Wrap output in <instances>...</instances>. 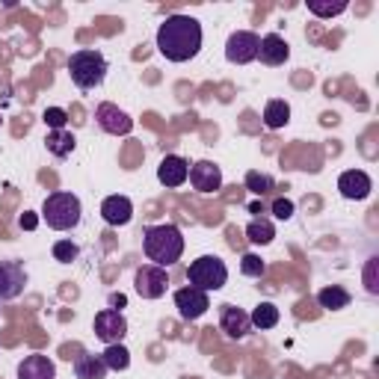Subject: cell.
Masks as SVG:
<instances>
[{
    "mask_svg": "<svg viewBox=\"0 0 379 379\" xmlns=\"http://www.w3.org/2000/svg\"><path fill=\"white\" fill-rule=\"evenodd\" d=\"M69 74L80 89H95L107 74V60L101 51H92V47H84L69 57Z\"/></svg>",
    "mask_w": 379,
    "mask_h": 379,
    "instance_id": "3",
    "label": "cell"
},
{
    "mask_svg": "<svg viewBox=\"0 0 379 379\" xmlns=\"http://www.w3.org/2000/svg\"><path fill=\"white\" fill-rule=\"evenodd\" d=\"M320 122H323V125H338V116H335V113H323Z\"/></svg>",
    "mask_w": 379,
    "mask_h": 379,
    "instance_id": "40",
    "label": "cell"
},
{
    "mask_svg": "<svg viewBox=\"0 0 379 379\" xmlns=\"http://www.w3.org/2000/svg\"><path fill=\"white\" fill-rule=\"evenodd\" d=\"M243 190H252L258 196H267V193H273V178L264 175V172H249V175H246V187Z\"/></svg>",
    "mask_w": 379,
    "mask_h": 379,
    "instance_id": "26",
    "label": "cell"
},
{
    "mask_svg": "<svg viewBox=\"0 0 379 379\" xmlns=\"http://www.w3.org/2000/svg\"><path fill=\"white\" fill-rule=\"evenodd\" d=\"M273 237H276V228L267 220H255V222H249V228H246V240H249V243L267 246Z\"/></svg>",
    "mask_w": 379,
    "mask_h": 379,
    "instance_id": "23",
    "label": "cell"
},
{
    "mask_svg": "<svg viewBox=\"0 0 379 379\" xmlns=\"http://www.w3.org/2000/svg\"><path fill=\"white\" fill-rule=\"evenodd\" d=\"M273 217L276 220H290L293 217V202L290 199H276L273 202Z\"/></svg>",
    "mask_w": 379,
    "mask_h": 379,
    "instance_id": "32",
    "label": "cell"
},
{
    "mask_svg": "<svg viewBox=\"0 0 379 379\" xmlns=\"http://www.w3.org/2000/svg\"><path fill=\"white\" fill-rule=\"evenodd\" d=\"M95 119H98V125H101L107 134H130V128H134V122H130L125 113L119 110V107H113V104H101L95 110Z\"/></svg>",
    "mask_w": 379,
    "mask_h": 379,
    "instance_id": "14",
    "label": "cell"
},
{
    "mask_svg": "<svg viewBox=\"0 0 379 379\" xmlns=\"http://www.w3.org/2000/svg\"><path fill=\"white\" fill-rule=\"evenodd\" d=\"M293 84H296V86H311V74H296Z\"/></svg>",
    "mask_w": 379,
    "mask_h": 379,
    "instance_id": "38",
    "label": "cell"
},
{
    "mask_svg": "<svg viewBox=\"0 0 379 379\" xmlns=\"http://www.w3.org/2000/svg\"><path fill=\"white\" fill-rule=\"evenodd\" d=\"M42 217L47 228H54V232H69V228L80 222V199L72 193H51L45 199Z\"/></svg>",
    "mask_w": 379,
    "mask_h": 379,
    "instance_id": "4",
    "label": "cell"
},
{
    "mask_svg": "<svg viewBox=\"0 0 379 379\" xmlns=\"http://www.w3.org/2000/svg\"><path fill=\"white\" fill-rule=\"evenodd\" d=\"M249 320H252V326H258V329H273L276 323H278V308L273 305V302H261L252 315H249Z\"/></svg>",
    "mask_w": 379,
    "mask_h": 379,
    "instance_id": "25",
    "label": "cell"
},
{
    "mask_svg": "<svg viewBox=\"0 0 379 379\" xmlns=\"http://www.w3.org/2000/svg\"><path fill=\"white\" fill-rule=\"evenodd\" d=\"M202 47V24L190 15H172L157 30V51L169 62H187Z\"/></svg>",
    "mask_w": 379,
    "mask_h": 379,
    "instance_id": "1",
    "label": "cell"
},
{
    "mask_svg": "<svg viewBox=\"0 0 379 379\" xmlns=\"http://www.w3.org/2000/svg\"><path fill=\"white\" fill-rule=\"evenodd\" d=\"M42 181H45V184H51V187H57V178L47 175V172H42Z\"/></svg>",
    "mask_w": 379,
    "mask_h": 379,
    "instance_id": "42",
    "label": "cell"
},
{
    "mask_svg": "<svg viewBox=\"0 0 379 379\" xmlns=\"http://www.w3.org/2000/svg\"><path fill=\"white\" fill-rule=\"evenodd\" d=\"M220 326H222V332H225L228 338H246V335H249V329H252V320H249V315H243L240 308L222 305Z\"/></svg>",
    "mask_w": 379,
    "mask_h": 379,
    "instance_id": "15",
    "label": "cell"
},
{
    "mask_svg": "<svg viewBox=\"0 0 379 379\" xmlns=\"http://www.w3.org/2000/svg\"><path fill=\"white\" fill-rule=\"evenodd\" d=\"M290 122V107L285 101H270L267 107H264V125L278 130V128H285Z\"/></svg>",
    "mask_w": 379,
    "mask_h": 379,
    "instance_id": "22",
    "label": "cell"
},
{
    "mask_svg": "<svg viewBox=\"0 0 379 379\" xmlns=\"http://www.w3.org/2000/svg\"><path fill=\"white\" fill-rule=\"evenodd\" d=\"M249 210H252V213H264V205H261V202H252V208H249Z\"/></svg>",
    "mask_w": 379,
    "mask_h": 379,
    "instance_id": "44",
    "label": "cell"
},
{
    "mask_svg": "<svg viewBox=\"0 0 379 379\" xmlns=\"http://www.w3.org/2000/svg\"><path fill=\"white\" fill-rule=\"evenodd\" d=\"M142 160V145L140 142H128V148L122 152V163L125 169H137V163Z\"/></svg>",
    "mask_w": 379,
    "mask_h": 379,
    "instance_id": "31",
    "label": "cell"
},
{
    "mask_svg": "<svg viewBox=\"0 0 379 379\" xmlns=\"http://www.w3.org/2000/svg\"><path fill=\"white\" fill-rule=\"evenodd\" d=\"M101 217L107 220V225H128L134 217V205H130L128 196H110L101 205Z\"/></svg>",
    "mask_w": 379,
    "mask_h": 379,
    "instance_id": "16",
    "label": "cell"
},
{
    "mask_svg": "<svg viewBox=\"0 0 379 379\" xmlns=\"http://www.w3.org/2000/svg\"><path fill=\"white\" fill-rule=\"evenodd\" d=\"M240 270H243V276H252V278H261L264 273H267V267H264V261L258 255H243Z\"/></svg>",
    "mask_w": 379,
    "mask_h": 379,
    "instance_id": "29",
    "label": "cell"
},
{
    "mask_svg": "<svg viewBox=\"0 0 379 379\" xmlns=\"http://www.w3.org/2000/svg\"><path fill=\"white\" fill-rule=\"evenodd\" d=\"M77 255H80V249H77L72 240H57V243H54V258H57V261L72 264Z\"/></svg>",
    "mask_w": 379,
    "mask_h": 379,
    "instance_id": "28",
    "label": "cell"
},
{
    "mask_svg": "<svg viewBox=\"0 0 379 379\" xmlns=\"http://www.w3.org/2000/svg\"><path fill=\"white\" fill-rule=\"evenodd\" d=\"M107 365L101 356H80L74 361V376L77 379H104Z\"/></svg>",
    "mask_w": 379,
    "mask_h": 379,
    "instance_id": "19",
    "label": "cell"
},
{
    "mask_svg": "<svg viewBox=\"0 0 379 379\" xmlns=\"http://www.w3.org/2000/svg\"><path fill=\"white\" fill-rule=\"evenodd\" d=\"M190 184L199 190V193H217L222 187V172L217 163H210V160H199L196 166L190 169Z\"/></svg>",
    "mask_w": 379,
    "mask_h": 379,
    "instance_id": "11",
    "label": "cell"
},
{
    "mask_svg": "<svg viewBox=\"0 0 379 379\" xmlns=\"http://www.w3.org/2000/svg\"><path fill=\"white\" fill-rule=\"evenodd\" d=\"M317 302L323 308H329V311H341V308L350 305V293L344 290V288H338V285H332V288H323L317 293Z\"/></svg>",
    "mask_w": 379,
    "mask_h": 379,
    "instance_id": "21",
    "label": "cell"
},
{
    "mask_svg": "<svg viewBox=\"0 0 379 379\" xmlns=\"http://www.w3.org/2000/svg\"><path fill=\"white\" fill-rule=\"evenodd\" d=\"M45 122L51 130H65V122H69V113L60 110V107H47L45 110Z\"/></svg>",
    "mask_w": 379,
    "mask_h": 379,
    "instance_id": "30",
    "label": "cell"
},
{
    "mask_svg": "<svg viewBox=\"0 0 379 379\" xmlns=\"http://www.w3.org/2000/svg\"><path fill=\"white\" fill-rule=\"evenodd\" d=\"M95 338H101L107 347L110 344H122V338L128 335V320L122 317V311L116 308H104L95 315Z\"/></svg>",
    "mask_w": 379,
    "mask_h": 379,
    "instance_id": "6",
    "label": "cell"
},
{
    "mask_svg": "<svg viewBox=\"0 0 379 379\" xmlns=\"http://www.w3.org/2000/svg\"><path fill=\"white\" fill-rule=\"evenodd\" d=\"M258 47H261V39L255 36V33L240 30V33H234V36L228 39V45H225V57H228V62L243 65V62L258 60Z\"/></svg>",
    "mask_w": 379,
    "mask_h": 379,
    "instance_id": "8",
    "label": "cell"
},
{
    "mask_svg": "<svg viewBox=\"0 0 379 379\" xmlns=\"http://www.w3.org/2000/svg\"><path fill=\"white\" fill-rule=\"evenodd\" d=\"M232 98V86H222V95H220V101H228Z\"/></svg>",
    "mask_w": 379,
    "mask_h": 379,
    "instance_id": "43",
    "label": "cell"
},
{
    "mask_svg": "<svg viewBox=\"0 0 379 379\" xmlns=\"http://www.w3.org/2000/svg\"><path fill=\"white\" fill-rule=\"evenodd\" d=\"M187 278H190V288L208 293V290H220L228 282V270L217 255H202L187 267Z\"/></svg>",
    "mask_w": 379,
    "mask_h": 379,
    "instance_id": "5",
    "label": "cell"
},
{
    "mask_svg": "<svg viewBox=\"0 0 379 379\" xmlns=\"http://www.w3.org/2000/svg\"><path fill=\"white\" fill-rule=\"evenodd\" d=\"M45 145H47V152H51V154L69 157L74 152V137L69 134V130H51V134L45 137Z\"/></svg>",
    "mask_w": 379,
    "mask_h": 379,
    "instance_id": "20",
    "label": "cell"
},
{
    "mask_svg": "<svg viewBox=\"0 0 379 379\" xmlns=\"http://www.w3.org/2000/svg\"><path fill=\"white\" fill-rule=\"evenodd\" d=\"M225 234H228V246H232V249H243V246H246V237H243V232L237 225H228Z\"/></svg>",
    "mask_w": 379,
    "mask_h": 379,
    "instance_id": "34",
    "label": "cell"
},
{
    "mask_svg": "<svg viewBox=\"0 0 379 379\" xmlns=\"http://www.w3.org/2000/svg\"><path fill=\"white\" fill-rule=\"evenodd\" d=\"M24 285H27V276H24L21 264H15V261L0 264V300H15V296H21Z\"/></svg>",
    "mask_w": 379,
    "mask_h": 379,
    "instance_id": "10",
    "label": "cell"
},
{
    "mask_svg": "<svg viewBox=\"0 0 379 379\" xmlns=\"http://www.w3.org/2000/svg\"><path fill=\"white\" fill-rule=\"evenodd\" d=\"M80 353H84V347H80V344H62V350H60V356L62 358H80Z\"/></svg>",
    "mask_w": 379,
    "mask_h": 379,
    "instance_id": "35",
    "label": "cell"
},
{
    "mask_svg": "<svg viewBox=\"0 0 379 379\" xmlns=\"http://www.w3.org/2000/svg\"><path fill=\"white\" fill-rule=\"evenodd\" d=\"M72 113H74V125H84V110H80V107H74Z\"/></svg>",
    "mask_w": 379,
    "mask_h": 379,
    "instance_id": "41",
    "label": "cell"
},
{
    "mask_svg": "<svg viewBox=\"0 0 379 379\" xmlns=\"http://www.w3.org/2000/svg\"><path fill=\"white\" fill-rule=\"evenodd\" d=\"M101 358H104L107 370H125V368L130 365V353L122 347V344H110Z\"/></svg>",
    "mask_w": 379,
    "mask_h": 379,
    "instance_id": "24",
    "label": "cell"
},
{
    "mask_svg": "<svg viewBox=\"0 0 379 379\" xmlns=\"http://www.w3.org/2000/svg\"><path fill=\"white\" fill-rule=\"evenodd\" d=\"M258 57H261V62H267V65H282V62L290 57V47H288V42H285L282 36L270 33V36H264V39H261Z\"/></svg>",
    "mask_w": 379,
    "mask_h": 379,
    "instance_id": "18",
    "label": "cell"
},
{
    "mask_svg": "<svg viewBox=\"0 0 379 379\" xmlns=\"http://www.w3.org/2000/svg\"><path fill=\"white\" fill-rule=\"evenodd\" d=\"M175 308H178V315L184 317V320H199L205 311L210 308V302H208V293H205V290L181 288V290L175 293Z\"/></svg>",
    "mask_w": 379,
    "mask_h": 379,
    "instance_id": "9",
    "label": "cell"
},
{
    "mask_svg": "<svg viewBox=\"0 0 379 379\" xmlns=\"http://www.w3.org/2000/svg\"><path fill=\"white\" fill-rule=\"evenodd\" d=\"M125 302H128V300H125L122 293H113V296H110V305H116V308H122Z\"/></svg>",
    "mask_w": 379,
    "mask_h": 379,
    "instance_id": "39",
    "label": "cell"
},
{
    "mask_svg": "<svg viewBox=\"0 0 379 379\" xmlns=\"http://www.w3.org/2000/svg\"><path fill=\"white\" fill-rule=\"evenodd\" d=\"M308 9L317 15V18H332V15H341L344 9H347V4L344 0H338V4H320V0H308Z\"/></svg>",
    "mask_w": 379,
    "mask_h": 379,
    "instance_id": "27",
    "label": "cell"
},
{
    "mask_svg": "<svg viewBox=\"0 0 379 379\" xmlns=\"http://www.w3.org/2000/svg\"><path fill=\"white\" fill-rule=\"evenodd\" d=\"M338 190L344 199H368V193H370V178L368 172H361V169H347L341 178H338Z\"/></svg>",
    "mask_w": 379,
    "mask_h": 379,
    "instance_id": "13",
    "label": "cell"
},
{
    "mask_svg": "<svg viewBox=\"0 0 379 379\" xmlns=\"http://www.w3.org/2000/svg\"><path fill=\"white\" fill-rule=\"evenodd\" d=\"M36 217H33V213H24V217H21V228H27V232H33V228H36Z\"/></svg>",
    "mask_w": 379,
    "mask_h": 379,
    "instance_id": "37",
    "label": "cell"
},
{
    "mask_svg": "<svg viewBox=\"0 0 379 379\" xmlns=\"http://www.w3.org/2000/svg\"><path fill=\"white\" fill-rule=\"evenodd\" d=\"M376 258H370L368 261V270H365V285H368V290L370 293H379V285H376Z\"/></svg>",
    "mask_w": 379,
    "mask_h": 379,
    "instance_id": "33",
    "label": "cell"
},
{
    "mask_svg": "<svg viewBox=\"0 0 379 379\" xmlns=\"http://www.w3.org/2000/svg\"><path fill=\"white\" fill-rule=\"evenodd\" d=\"M166 288H169V273L163 267L148 264V267L137 270V293L145 296V300H157V296L166 293Z\"/></svg>",
    "mask_w": 379,
    "mask_h": 379,
    "instance_id": "7",
    "label": "cell"
},
{
    "mask_svg": "<svg viewBox=\"0 0 379 379\" xmlns=\"http://www.w3.org/2000/svg\"><path fill=\"white\" fill-rule=\"evenodd\" d=\"M157 178H160V184L163 187H181L184 181L190 178V166H187V160L184 157H178V154H169V157H163L160 163V169H157Z\"/></svg>",
    "mask_w": 379,
    "mask_h": 379,
    "instance_id": "12",
    "label": "cell"
},
{
    "mask_svg": "<svg viewBox=\"0 0 379 379\" xmlns=\"http://www.w3.org/2000/svg\"><path fill=\"white\" fill-rule=\"evenodd\" d=\"M57 368L47 356H27L21 365H18V379H54Z\"/></svg>",
    "mask_w": 379,
    "mask_h": 379,
    "instance_id": "17",
    "label": "cell"
},
{
    "mask_svg": "<svg viewBox=\"0 0 379 379\" xmlns=\"http://www.w3.org/2000/svg\"><path fill=\"white\" fill-rule=\"evenodd\" d=\"M243 130H249V134H255V130H258V125H255V113H252V110H246V113H243Z\"/></svg>",
    "mask_w": 379,
    "mask_h": 379,
    "instance_id": "36",
    "label": "cell"
},
{
    "mask_svg": "<svg viewBox=\"0 0 379 379\" xmlns=\"http://www.w3.org/2000/svg\"><path fill=\"white\" fill-rule=\"evenodd\" d=\"M142 252L148 261H154V267H172L175 261L184 255V237H181V228L172 222L152 225L142 232Z\"/></svg>",
    "mask_w": 379,
    "mask_h": 379,
    "instance_id": "2",
    "label": "cell"
}]
</instances>
